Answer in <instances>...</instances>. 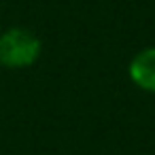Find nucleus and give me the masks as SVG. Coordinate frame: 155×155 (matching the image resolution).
Returning a JSON list of instances; mask_svg holds the SVG:
<instances>
[{
    "mask_svg": "<svg viewBox=\"0 0 155 155\" xmlns=\"http://www.w3.org/2000/svg\"><path fill=\"white\" fill-rule=\"evenodd\" d=\"M41 38L28 28H9L0 34V64L5 68H30L41 58Z\"/></svg>",
    "mask_w": 155,
    "mask_h": 155,
    "instance_id": "nucleus-1",
    "label": "nucleus"
},
{
    "mask_svg": "<svg viewBox=\"0 0 155 155\" xmlns=\"http://www.w3.org/2000/svg\"><path fill=\"white\" fill-rule=\"evenodd\" d=\"M127 74L138 89L147 94H155V47L140 49L132 58L127 66Z\"/></svg>",
    "mask_w": 155,
    "mask_h": 155,
    "instance_id": "nucleus-2",
    "label": "nucleus"
}]
</instances>
